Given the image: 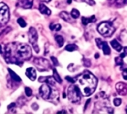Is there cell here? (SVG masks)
Instances as JSON below:
<instances>
[{
	"instance_id": "15",
	"label": "cell",
	"mask_w": 127,
	"mask_h": 114,
	"mask_svg": "<svg viewBox=\"0 0 127 114\" xmlns=\"http://www.w3.org/2000/svg\"><path fill=\"white\" fill-rule=\"evenodd\" d=\"M59 16H60V17L62 20H64L66 21V22H68V23H70L71 22L70 21L71 20L69 14L67 12H66V11H62V12H61Z\"/></svg>"
},
{
	"instance_id": "3",
	"label": "cell",
	"mask_w": 127,
	"mask_h": 114,
	"mask_svg": "<svg viewBox=\"0 0 127 114\" xmlns=\"http://www.w3.org/2000/svg\"><path fill=\"white\" fill-rule=\"evenodd\" d=\"M98 32L105 37H111L115 31V28L111 22H102L97 27Z\"/></svg>"
},
{
	"instance_id": "8",
	"label": "cell",
	"mask_w": 127,
	"mask_h": 114,
	"mask_svg": "<svg viewBox=\"0 0 127 114\" xmlns=\"http://www.w3.org/2000/svg\"><path fill=\"white\" fill-rule=\"evenodd\" d=\"M96 42L97 44V46L99 48H102L103 51V53L105 55H109L111 54V49L108 46V44L105 41H102V40L97 38L96 39Z\"/></svg>"
},
{
	"instance_id": "31",
	"label": "cell",
	"mask_w": 127,
	"mask_h": 114,
	"mask_svg": "<svg viewBox=\"0 0 127 114\" xmlns=\"http://www.w3.org/2000/svg\"><path fill=\"white\" fill-rule=\"evenodd\" d=\"M91 61H90V60H88V59H85L84 60V65L85 66V67H90L91 66Z\"/></svg>"
},
{
	"instance_id": "24",
	"label": "cell",
	"mask_w": 127,
	"mask_h": 114,
	"mask_svg": "<svg viewBox=\"0 0 127 114\" xmlns=\"http://www.w3.org/2000/svg\"><path fill=\"white\" fill-rule=\"evenodd\" d=\"M115 62H116V64L118 66H122L123 64V58L120 56H118V57H117V58H115Z\"/></svg>"
},
{
	"instance_id": "17",
	"label": "cell",
	"mask_w": 127,
	"mask_h": 114,
	"mask_svg": "<svg viewBox=\"0 0 127 114\" xmlns=\"http://www.w3.org/2000/svg\"><path fill=\"white\" fill-rule=\"evenodd\" d=\"M108 2L111 5H115L117 7L122 6L123 5L125 4V0H108Z\"/></svg>"
},
{
	"instance_id": "10",
	"label": "cell",
	"mask_w": 127,
	"mask_h": 114,
	"mask_svg": "<svg viewBox=\"0 0 127 114\" xmlns=\"http://www.w3.org/2000/svg\"><path fill=\"white\" fill-rule=\"evenodd\" d=\"M26 75L32 81L36 80L37 78V74H36V70L33 67H29L26 70Z\"/></svg>"
},
{
	"instance_id": "26",
	"label": "cell",
	"mask_w": 127,
	"mask_h": 114,
	"mask_svg": "<svg viewBox=\"0 0 127 114\" xmlns=\"http://www.w3.org/2000/svg\"><path fill=\"white\" fill-rule=\"evenodd\" d=\"M25 93H26V95L27 97L32 96V89L29 88V87H26L25 88Z\"/></svg>"
},
{
	"instance_id": "33",
	"label": "cell",
	"mask_w": 127,
	"mask_h": 114,
	"mask_svg": "<svg viewBox=\"0 0 127 114\" xmlns=\"http://www.w3.org/2000/svg\"><path fill=\"white\" fill-rule=\"evenodd\" d=\"M32 107L33 108V110H37V109H38V105L36 104V103H34L32 105Z\"/></svg>"
},
{
	"instance_id": "37",
	"label": "cell",
	"mask_w": 127,
	"mask_h": 114,
	"mask_svg": "<svg viewBox=\"0 0 127 114\" xmlns=\"http://www.w3.org/2000/svg\"><path fill=\"white\" fill-rule=\"evenodd\" d=\"M126 113H127V107H126Z\"/></svg>"
},
{
	"instance_id": "27",
	"label": "cell",
	"mask_w": 127,
	"mask_h": 114,
	"mask_svg": "<svg viewBox=\"0 0 127 114\" xmlns=\"http://www.w3.org/2000/svg\"><path fill=\"white\" fill-rule=\"evenodd\" d=\"M121 102H122V100L120 99V98H114V101H113V103H114V104L115 105V106H120V104H121Z\"/></svg>"
},
{
	"instance_id": "22",
	"label": "cell",
	"mask_w": 127,
	"mask_h": 114,
	"mask_svg": "<svg viewBox=\"0 0 127 114\" xmlns=\"http://www.w3.org/2000/svg\"><path fill=\"white\" fill-rule=\"evenodd\" d=\"M76 2H85L89 5H95V2L94 0H75Z\"/></svg>"
},
{
	"instance_id": "13",
	"label": "cell",
	"mask_w": 127,
	"mask_h": 114,
	"mask_svg": "<svg viewBox=\"0 0 127 114\" xmlns=\"http://www.w3.org/2000/svg\"><path fill=\"white\" fill-rule=\"evenodd\" d=\"M96 21V17L94 15L90 17H82V23L84 25H87L89 23H94Z\"/></svg>"
},
{
	"instance_id": "11",
	"label": "cell",
	"mask_w": 127,
	"mask_h": 114,
	"mask_svg": "<svg viewBox=\"0 0 127 114\" xmlns=\"http://www.w3.org/2000/svg\"><path fill=\"white\" fill-rule=\"evenodd\" d=\"M33 2L32 0H20L18 2V5L23 8L29 9L32 7Z\"/></svg>"
},
{
	"instance_id": "18",
	"label": "cell",
	"mask_w": 127,
	"mask_h": 114,
	"mask_svg": "<svg viewBox=\"0 0 127 114\" xmlns=\"http://www.w3.org/2000/svg\"><path fill=\"white\" fill-rule=\"evenodd\" d=\"M57 43L58 44V46L59 47H62L64 46V40L63 37L61 36V35H56L55 37Z\"/></svg>"
},
{
	"instance_id": "16",
	"label": "cell",
	"mask_w": 127,
	"mask_h": 114,
	"mask_svg": "<svg viewBox=\"0 0 127 114\" xmlns=\"http://www.w3.org/2000/svg\"><path fill=\"white\" fill-rule=\"evenodd\" d=\"M8 72H9V74H10V75H11V78L14 81H16V82H20L21 81V78L13 71V70H11V69H8Z\"/></svg>"
},
{
	"instance_id": "1",
	"label": "cell",
	"mask_w": 127,
	"mask_h": 114,
	"mask_svg": "<svg viewBox=\"0 0 127 114\" xmlns=\"http://www.w3.org/2000/svg\"><path fill=\"white\" fill-rule=\"evenodd\" d=\"M76 82L83 96L92 95L97 86V78L89 71H85L76 77Z\"/></svg>"
},
{
	"instance_id": "34",
	"label": "cell",
	"mask_w": 127,
	"mask_h": 114,
	"mask_svg": "<svg viewBox=\"0 0 127 114\" xmlns=\"http://www.w3.org/2000/svg\"><path fill=\"white\" fill-rule=\"evenodd\" d=\"M57 113H67L66 110H61V111H58Z\"/></svg>"
},
{
	"instance_id": "12",
	"label": "cell",
	"mask_w": 127,
	"mask_h": 114,
	"mask_svg": "<svg viewBox=\"0 0 127 114\" xmlns=\"http://www.w3.org/2000/svg\"><path fill=\"white\" fill-rule=\"evenodd\" d=\"M39 11L42 14H45V15H47V16H49L51 14L50 9H49L44 4H40Z\"/></svg>"
},
{
	"instance_id": "7",
	"label": "cell",
	"mask_w": 127,
	"mask_h": 114,
	"mask_svg": "<svg viewBox=\"0 0 127 114\" xmlns=\"http://www.w3.org/2000/svg\"><path fill=\"white\" fill-rule=\"evenodd\" d=\"M34 64L37 67V69L40 72L49 71L51 69V65L46 59L40 58H34Z\"/></svg>"
},
{
	"instance_id": "20",
	"label": "cell",
	"mask_w": 127,
	"mask_h": 114,
	"mask_svg": "<svg viewBox=\"0 0 127 114\" xmlns=\"http://www.w3.org/2000/svg\"><path fill=\"white\" fill-rule=\"evenodd\" d=\"M52 71H53V78H54V79L55 80V81H57V82L59 83V84H61V83H62V80H61L60 75H58V72L56 71V69H53Z\"/></svg>"
},
{
	"instance_id": "25",
	"label": "cell",
	"mask_w": 127,
	"mask_h": 114,
	"mask_svg": "<svg viewBox=\"0 0 127 114\" xmlns=\"http://www.w3.org/2000/svg\"><path fill=\"white\" fill-rule=\"evenodd\" d=\"M17 23L20 25V26L22 27V28H25L26 26V21L23 18H19L17 20Z\"/></svg>"
},
{
	"instance_id": "35",
	"label": "cell",
	"mask_w": 127,
	"mask_h": 114,
	"mask_svg": "<svg viewBox=\"0 0 127 114\" xmlns=\"http://www.w3.org/2000/svg\"><path fill=\"white\" fill-rule=\"evenodd\" d=\"M99 54L98 53L95 54V58H99Z\"/></svg>"
},
{
	"instance_id": "21",
	"label": "cell",
	"mask_w": 127,
	"mask_h": 114,
	"mask_svg": "<svg viewBox=\"0 0 127 114\" xmlns=\"http://www.w3.org/2000/svg\"><path fill=\"white\" fill-rule=\"evenodd\" d=\"M79 16H80V13H79V11L77 9L73 8V9L71 11V17H72L73 19H77V18L79 17Z\"/></svg>"
},
{
	"instance_id": "2",
	"label": "cell",
	"mask_w": 127,
	"mask_h": 114,
	"mask_svg": "<svg viewBox=\"0 0 127 114\" xmlns=\"http://www.w3.org/2000/svg\"><path fill=\"white\" fill-rule=\"evenodd\" d=\"M39 94L43 99L54 100L58 98V92L55 86H52L48 84H43L39 89Z\"/></svg>"
},
{
	"instance_id": "28",
	"label": "cell",
	"mask_w": 127,
	"mask_h": 114,
	"mask_svg": "<svg viewBox=\"0 0 127 114\" xmlns=\"http://www.w3.org/2000/svg\"><path fill=\"white\" fill-rule=\"evenodd\" d=\"M66 79H67L68 81H70V82H71V83H73V84L76 83V78H71V77H70V76L66 77Z\"/></svg>"
},
{
	"instance_id": "36",
	"label": "cell",
	"mask_w": 127,
	"mask_h": 114,
	"mask_svg": "<svg viewBox=\"0 0 127 114\" xmlns=\"http://www.w3.org/2000/svg\"><path fill=\"white\" fill-rule=\"evenodd\" d=\"M41 1H43V2H49L51 0H41Z\"/></svg>"
},
{
	"instance_id": "9",
	"label": "cell",
	"mask_w": 127,
	"mask_h": 114,
	"mask_svg": "<svg viewBox=\"0 0 127 114\" xmlns=\"http://www.w3.org/2000/svg\"><path fill=\"white\" fill-rule=\"evenodd\" d=\"M115 88L119 95H127V84L123 83V82H118L116 84Z\"/></svg>"
},
{
	"instance_id": "14",
	"label": "cell",
	"mask_w": 127,
	"mask_h": 114,
	"mask_svg": "<svg viewBox=\"0 0 127 114\" xmlns=\"http://www.w3.org/2000/svg\"><path fill=\"white\" fill-rule=\"evenodd\" d=\"M111 45L113 48H114L117 51H120L122 50V46L119 43V42L117 40H113L111 41Z\"/></svg>"
},
{
	"instance_id": "6",
	"label": "cell",
	"mask_w": 127,
	"mask_h": 114,
	"mask_svg": "<svg viewBox=\"0 0 127 114\" xmlns=\"http://www.w3.org/2000/svg\"><path fill=\"white\" fill-rule=\"evenodd\" d=\"M28 35H29V43L32 44L33 48L34 49V51L37 52V53H39L40 51V48H39V46L37 45V40H38V34H37V30L33 28V27H31L29 30V33H28Z\"/></svg>"
},
{
	"instance_id": "23",
	"label": "cell",
	"mask_w": 127,
	"mask_h": 114,
	"mask_svg": "<svg viewBox=\"0 0 127 114\" xmlns=\"http://www.w3.org/2000/svg\"><path fill=\"white\" fill-rule=\"evenodd\" d=\"M50 29L55 30L56 31H60L61 29V25L60 24H51Z\"/></svg>"
},
{
	"instance_id": "4",
	"label": "cell",
	"mask_w": 127,
	"mask_h": 114,
	"mask_svg": "<svg viewBox=\"0 0 127 114\" xmlns=\"http://www.w3.org/2000/svg\"><path fill=\"white\" fill-rule=\"evenodd\" d=\"M67 98L73 103L79 102L81 100V92L77 85L72 84L68 87Z\"/></svg>"
},
{
	"instance_id": "29",
	"label": "cell",
	"mask_w": 127,
	"mask_h": 114,
	"mask_svg": "<svg viewBox=\"0 0 127 114\" xmlns=\"http://www.w3.org/2000/svg\"><path fill=\"white\" fill-rule=\"evenodd\" d=\"M122 58H124L126 56H127V47H125L124 48H123V52L122 53V54H120V55Z\"/></svg>"
},
{
	"instance_id": "5",
	"label": "cell",
	"mask_w": 127,
	"mask_h": 114,
	"mask_svg": "<svg viewBox=\"0 0 127 114\" xmlns=\"http://www.w3.org/2000/svg\"><path fill=\"white\" fill-rule=\"evenodd\" d=\"M10 18L8 7L3 2L0 3V26L5 25Z\"/></svg>"
},
{
	"instance_id": "30",
	"label": "cell",
	"mask_w": 127,
	"mask_h": 114,
	"mask_svg": "<svg viewBox=\"0 0 127 114\" xmlns=\"http://www.w3.org/2000/svg\"><path fill=\"white\" fill-rule=\"evenodd\" d=\"M51 60L53 61V64H54L55 66H58L59 65L58 61V60H57L56 58H54V57H51Z\"/></svg>"
},
{
	"instance_id": "32",
	"label": "cell",
	"mask_w": 127,
	"mask_h": 114,
	"mask_svg": "<svg viewBox=\"0 0 127 114\" xmlns=\"http://www.w3.org/2000/svg\"><path fill=\"white\" fill-rule=\"evenodd\" d=\"M122 75H123V78L125 80L127 81V69H124V70L123 71Z\"/></svg>"
},
{
	"instance_id": "19",
	"label": "cell",
	"mask_w": 127,
	"mask_h": 114,
	"mask_svg": "<svg viewBox=\"0 0 127 114\" xmlns=\"http://www.w3.org/2000/svg\"><path fill=\"white\" fill-rule=\"evenodd\" d=\"M77 48H78V46L76 44H68L65 47V50L67 51H74L77 50Z\"/></svg>"
}]
</instances>
